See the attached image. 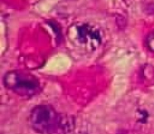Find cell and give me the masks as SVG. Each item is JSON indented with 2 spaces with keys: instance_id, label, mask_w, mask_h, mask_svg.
I'll list each match as a JSON object with an SVG mask.
<instances>
[{
  "instance_id": "2",
  "label": "cell",
  "mask_w": 154,
  "mask_h": 134,
  "mask_svg": "<svg viewBox=\"0 0 154 134\" xmlns=\"http://www.w3.org/2000/svg\"><path fill=\"white\" fill-rule=\"evenodd\" d=\"M4 83L8 89L21 96H32L39 89V82L34 76L18 70L6 73Z\"/></svg>"
},
{
  "instance_id": "1",
  "label": "cell",
  "mask_w": 154,
  "mask_h": 134,
  "mask_svg": "<svg viewBox=\"0 0 154 134\" xmlns=\"http://www.w3.org/2000/svg\"><path fill=\"white\" fill-rule=\"evenodd\" d=\"M30 124L38 133L54 134L67 131L72 127V122L66 116L60 115L48 105H40L32 111Z\"/></svg>"
},
{
  "instance_id": "4",
  "label": "cell",
  "mask_w": 154,
  "mask_h": 134,
  "mask_svg": "<svg viewBox=\"0 0 154 134\" xmlns=\"http://www.w3.org/2000/svg\"><path fill=\"white\" fill-rule=\"evenodd\" d=\"M146 44L150 50L154 52V31L149 34L146 39Z\"/></svg>"
},
{
  "instance_id": "3",
  "label": "cell",
  "mask_w": 154,
  "mask_h": 134,
  "mask_svg": "<svg viewBox=\"0 0 154 134\" xmlns=\"http://www.w3.org/2000/svg\"><path fill=\"white\" fill-rule=\"evenodd\" d=\"M78 34L79 40L83 43H87L90 40H94L100 43V35L99 31L93 30L87 25H83L78 27Z\"/></svg>"
}]
</instances>
